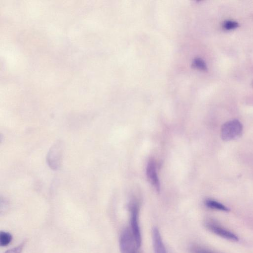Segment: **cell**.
I'll return each instance as SVG.
<instances>
[{
	"mask_svg": "<svg viewBox=\"0 0 253 253\" xmlns=\"http://www.w3.org/2000/svg\"><path fill=\"white\" fill-rule=\"evenodd\" d=\"M129 210L130 230L133 235L136 248L139 249L141 245L142 239L139 225V206L138 204L135 202H132L130 204Z\"/></svg>",
	"mask_w": 253,
	"mask_h": 253,
	"instance_id": "6da1fadb",
	"label": "cell"
},
{
	"mask_svg": "<svg viewBox=\"0 0 253 253\" xmlns=\"http://www.w3.org/2000/svg\"><path fill=\"white\" fill-rule=\"evenodd\" d=\"M243 126L238 120H233L224 123L221 128V137L223 140L228 141L241 136Z\"/></svg>",
	"mask_w": 253,
	"mask_h": 253,
	"instance_id": "7a4b0ae2",
	"label": "cell"
},
{
	"mask_svg": "<svg viewBox=\"0 0 253 253\" xmlns=\"http://www.w3.org/2000/svg\"><path fill=\"white\" fill-rule=\"evenodd\" d=\"M63 151L62 141H56L50 148L47 156V163L49 168L53 170L59 169L61 165Z\"/></svg>",
	"mask_w": 253,
	"mask_h": 253,
	"instance_id": "3957f363",
	"label": "cell"
},
{
	"mask_svg": "<svg viewBox=\"0 0 253 253\" xmlns=\"http://www.w3.org/2000/svg\"><path fill=\"white\" fill-rule=\"evenodd\" d=\"M121 253H135V242L131 230L125 228L121 233L119 239Z\"/></svg>",
	"mask_w": 253,
	"mask_h": 253,
	"instance_id": "277c9868",
	"label": "cell"
},
{
	"mask_svg": "<svg viewBox=\"0 0 253 253\" xmlns=\"http://www.w3.org/2000/svg\"><path fill=\"white\" fill-rule=\"evenodd\" d=\"M205 226L209 231L222 238L232 241L239 240L237 235L212 219L206 220L205 222Z\"/></svg>",
	"mask_w": 253,
	"mask_h": 253,
	"instance_id": "5b68a950",
	"label": "cell"
},
{
	"mask_svg": "<svg viewBox=\"0 0 253 253\" xmlns=\"http://www.w3.org/2000/svg\"><path fill=\"white\" fill-rule=\"evenodd\" d=\"M146 174L151 183L159 192L160 189V185L157 173L155 163L153 160H150L147 164Z\"/></svg>",
	"mask_w": 253,
	"mask_h": 253,
	"instance_id": "8992f818",
	"label": "cell"
},
{
	"mask_svg": "<svg viewBox=\"0 0 253 253\" xmlns=\"http://www.w3.org/2000/svg\"><path fill=\"white\" fill-rule=\"evenodd\" d=\"M152 235L154 253H167L160 232L157 227L153 228Z\"/></svg>",
	"mask_w": 253,
	"mask_h": 253,
	"instance_id": "52a82bcc",
	"label": "cell"
},
{
	"mask_svg": "<svg viewBox=\"0 0 253 253\" xmlns=\"http://www.w3.org/2000/svg\"><path fill=\"white\" fill-rule=\"evenodd\" d=\"M205 205L209 208L216 210H219L224 211H228L229 209L216 201L211 199H207L205 202Z\"/></svg>",
	"mask_w": 253,
	"mask_h": 253,
	"instance_id": "ba28073f",
	"label": "cell"
},
{
	"mask_svg": "<svg viewBox=\"0 0 253 253\" xmlns=\"http://www.w3.org/2000/svg\"><path fill=\"white\" fill-rule=\"evenodd\" d=\"M12 240V236L8 232L1 231L0 233V244L1 246L8 245Z\"/></svg>",
	"mask_w": 253,
	"mask_h": 253,
	"instance_id": "9c48e42d",
	"label": "cell"
},
{
	"mask_svg": "<svg viewBox=\"0 0 253 253\" xmlns=\"http://www.w3.org/2000/svg\"><path fill=\"white\" fill-rule=\"evenodd\" d=\"M190 251L191 253H218L197 245L192 246L190 248Z\"/></svg>",
	"mask_w": 253,
	"mask_h": 253,
	"instance_id": "30bf717a",
	"label": "cell"
},
{
	"mask_svg": "<svg viewBox=\"0 0 253 253\" xmlns=\"http://www.w3.org/2000/svg\"><path fill=\"white\" fill-rule=\"evenodd\" d=\"M192 67L202 71H206L207 70V67L205 62L200 58H196L194 60Z\"/></svg>",
	"mask_w": 253,
	"mask_h": 253,
	"instance_id": "8fae6325",
	"label": "cell"
},
{
	"mask_svg": "<svg viewBox=\"0 0 253 253\" xmlns=\"http://www.w3.org/2000/svg\"><path fill=\"white\" fill-rule=\"evenodd\" d=\"M238 26V22L232 20H226L223 24V27L226 30H232L237 28Z\"/></svg>",
	"mask_w": 253,
	"mask_h": 253,
	"instance_id": "7c38bea8",
	"label": "cell"
},
{
	"mask_svg": "<svg viewBox=\"0 0 253 253\" xmlns=\"http://www.w3.org/2000/svg\"><path fill=\"white\" fill-rule=\"evenodd\" d=\"M24 243H22L18 246L6 251L4 253H21Z\"/></svg>",
	"mask_w": 253,
	"mask_h": 253,
	"instance_id": "4fadbf2b",
	"label": "cell"
}]
</instances>
